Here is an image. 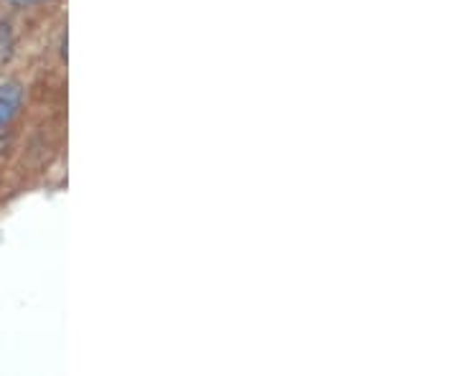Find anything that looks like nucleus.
I'll list each match as a JSON object with an SVG mask.
<instances>
[{
	"instance_id": "f03ea898",
	"label": "nucleus",
	"mask_w": 458,
	"mask_h": 376,
	"mask_svg": "<svg viewBox=\"0 0 458 376\" xmlns=\"http://www.w3.org/2000/svg\"><path fill=\"white\" fill-rule=\"evenodd\" d=\"M13 8H29V5H33V3H38V0H8Z\"/></svg>"
},
{
	"instance_id": "f257e3e1",
	"label": "nucleus",
	"mask_w": 458,
	"mask_h": 376,
	"mask_svg": "<svg viewBox=\"0 0 458 376\" xmlns=\"http://www.w3.org/2000/svg\"><path fill=\"white\" fill-rule=\"evenodd\" d=\"M23 104V87L18 82L0 84V130H5L21 113Z\"/></svg>"
}]
</instances>
